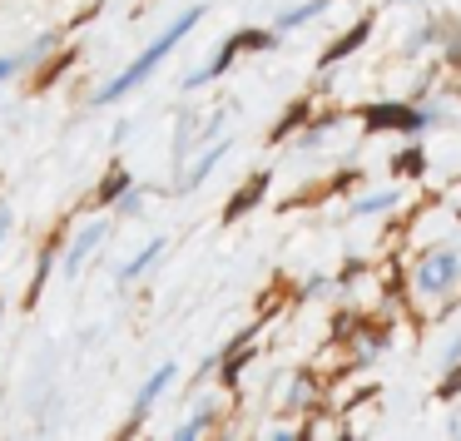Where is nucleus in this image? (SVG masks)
<instances>
[{"label": "nucleus", "instance_id": "nucleus-1", "mask_svg": "<svg viewBox=\"0 0 461 441\" xmlns=\"http://www.w3.org/2000/svg\"><path fill=\"white\" fill-rule=\"evenodd\" d=\"M199 15H203V11H184V15H179V21H174V25H169V31H164V35H159V40H154V45H149V50H144V55H140V60H134V65H130V70H124V75H120V80H114V85H104V90H100V94H95V100H100V104H110V100H120V94H130V90H134V85H140V80H144V75H149V70H154V65H159V60H164V55H169V50H174V45H179V40H184V35H189V31H194V25H199Z\"/></svg>", "mask_w": 461, "mask_h": 441}, {"label": "nucleus", "instance_id": "nucleus-2", "mask_svg": "<svg viewBox=\"0 0 461 441\" xmlns=\"http://www.w3.org/2000/svg\"><path fill=\"white\" fill-rule=\"evenodd\" d=\"M456 283V253H431L417 268V288L421 292H447Z\"/></svg>", "mask_w": 461, "mask_h": 441}, {"label": "nucleus", "instance_id": "nucleus-3", "mask_svg": "<svg viewBox=\"0 0 461 441\" xmlns=\"http://www.w3.org/2000/svg\"><path fill=\"white\" fill-rule=\"evenodd\" d=\"M367 124H392V130H407V134H417V130H427V114L421 110H402V104H377V110H367Z\"/></svg>", "mask_w": 461, "mask_h": 441}, {"label": "nucleus", "instance_id": "nucleus-4", "mask_svg": "<svg viewBox=\"0 0 461 441\" xmlns=\"http://www.w3.org/2000/svg\"><path fill=\"white\" fill-rule=\"evenodd\" d=\"M169 382H174V362H164V367H159V372H154V377H149V382H144V392H140V401H134V421H140V417H144V411H149V407H154V401H159V392H164V387H169Z\"/></svg>", "mask_w": 461, "mask_h": 441}, {"label": "nucleus", "instance_id": "nucleus-5", "mask_svg": "<svg viewBox=\"0 0 461 441\" xmlns=\"http://www.w3.org/2000/svg\"><path fill=\"white\" fill-rule=\"evenodd\" d=\"M100 238H104V229H100V223H95V229H85V233H80V243H75V248H70V258H65V268H70V273L80 268V263H85V253H90V248H95V243H100Z\"/></svg>", "mask_w": 461, "mask_h": 441}, {"label": "nucleus", "instance_id": "nucleus-6", "mask_svg": "<svg viewBox=\"0 0 461 441\" xmlns=\"http://www.w3.org/2000/svg\"><path fill=\"white\" fill-rule=\"evenodd\" d=\"M263 189H268V174H258V179H253V189H243V194H239V203H233V209H229V219H239L243 209H253Z\"/></svg>", "mask_w": 461, "mask_h": 441}, {"label": "nucleus", "instance_id": "nucleus-7", "mask_svg": "<svg viewBox=\"0 0 461 441\" xmlns=\"http://www.w3.org/2000/svg\"><path fill=\"white\" fill-rule=\"evenodd\" d=\"M159 253H164V243H159V238H154V243H149V248H144V253H140V258H130V263H124V278H140V273H144V268H149V263H154V258H159Z\"/></svg>", "mask_w": 461, "mask_h": 441}, {"label": "nucleus", "instance_id": "nucleus-8", "mask_svg": "<svg viewBox=\"0 0 461 441\" xmlns=\"http://www.w3.org/2000/svg\"><path fill=\"white\" fill-rule=\"evenodd\" d=\"M318 11H328V0H308V5H298V11H288V15H283V31H293V25L312 21Z\"/></svg>", "mask_w": 461, "mask_h": 441}, {"label": "nucleus", "instance_id": "nucleus-9", "mask_svg": "<svg viewBox=\"0 0 461 441\" xmlns=\"http://www.w3.org/2000/svg\"><path fill=\"white\" fill-rule=\"evenodd\" d=\"M392 203H397V194H372V199H362L352 213H382V209H392Z\"/></svg>", "mask_w": 461, "mask_h": 441}, {"label": "nucleus", "instance_id": "nucleus-10", "mask_svg": "<svg viewBox=\"0 0 461 441\" xmlns=\"http://www.w3.org/2000/svg\"><path fill=\"white\" fill-rule=\"evenodd\" d=\"M219 154H223V144H219V149H209V154H203V164H199V169L189 174V184H203V174H209L213 164H219Z\"/></svg>", "mask_w": 461, "mask_h": 441}, {"label": "nucleus", "instance_id": "nucleus-11", "mask_svg": "<svg viewBox=\"0 0 461 441\" xmlns=\"http://www.w3.org/2000/svg\"><path fill=\"white\" fill-rule=\"evenodd\" d=\"M397 174H421V149H407L397 159Z\"/></svg>", "mask_w": 461, "mask_h": 441}, {"label": "nucleus", "instance_id": "nucleus-12", "mask_svg": "<svg viewBox=\"0 0 461 441\" xmlns=\"http://www.w3.org/2000/svg\"><path fill=\"white\" fill-rule=\"evenodd\" d=\"M15 65H21V60H0V80H5V75H11Z\"/></svg>", "mask_w": 461, "mask_h": 441}, {"label": "nucleus", "instance_id": "nucleus-13", "mask_svg": "<svg viewBox=\"0 0 461 441\" xmlns=\"http://www.w3.org/2000/svg\"><path fill=\"white\" fill-rule=\"evenodd\" d=\"M0 229H5V209H0Z\"/></svg>", "mask_w": 461, "mask_h": 441}]
</instances>
